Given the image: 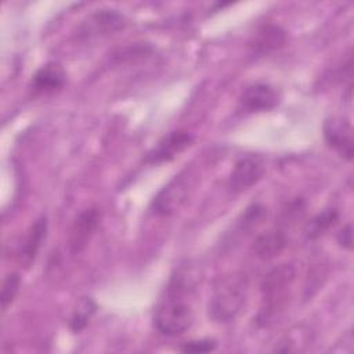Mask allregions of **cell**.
Masks as SVG:
<instances>
[{"label": "cell", "mask_w": 354, "mask_h": 354, "mask_svg": "<svg viewBox=\"0 0 354 354\" xmlns=\"http://www.w3.org/2000/svg\"><path fill=\"white\" fill-rule=\"evenodd\" d=\"M19 285H21V279H19L18 274H15V272L8 274L6 277V279L3 281V288H1V308H3V311H6L10 307V304L14 301L15 296L18 295Z\"/></svg>", "instance_id": "16"}, {"label": "cell", "mask_w": 354, "mask_h": 354, "mask_svg": "<svg viewBox=\"0 0 354 354\" xmlns=\"http://www.w3.org/2000/svg\"><path fill=\"white\" fill-rule=\"evenodd\" d=\"M191 187L192 176L188 169L174 176L153 198V213L158 216H171L177 213L188 199Z\"/></svg>", "instance_id": "3"}, {"label": "cell", "mask_w": 354, "mask_h": 354, "mask_svg": "<svg viewBox=\"0 0 354 354\" xmlns=\"http://www.w3.org/2000/svg\"><path fill=\"white\" fill-rule=\"evenodd\" d=\"M100 218L101 214L97 207H88L77 216L69 235V246L72 253H80L87 246L90 238L100 224Z\"/></svg>", "instance_id": "9"}, {"label": "cell", "mask_w": 354, "mask_h": 354, "mask_svg": "<svg viewBox=\"0 0 354 354\" xmlns=\"http://www.w3.org/2000/svg\"><path fill=\"white\" fill-rule=\"evenodd\" d=\"M337 241L339 243L346 248V249H351V243H353V232H351V225H346L337 235Z\"/></svg>", "instance_id": "18"}, {"label": "cell", "mask_w": 354, "mask_h": 354, "mask_svg": "<svg viewBox=\"0 0 354 354\" xmlns=\"http://www.w3.org/2000/svg\"><path fill=\"white\" fill-rule=\"evenodd\" d=\"M124 25V18L115 10H97L88 15L77 28V37L91 39L109 35Z\"/></svg>", "instance_id": "5"}, {"label": "cell", "mask_w": 354, "mask_h": 354, "mask_svg": "<svg viewBox=\"0 0 354 354\" xmlns=\"http://www.w3.org/2000/svg\"><path fill=\"white\" fill-rule=\"evenodd\" d=\"M217 343L210 339H201V340H191L184 343L180 347L183 353H210L216 348Z\"/></svg>", "instance_id": "17"}, {"label": "cell", "mask_w": 354, "mask_h": 354, "mask_svg": "<svg viewBox=\"0 0 354 354\" xmlns=\"http://www.w3.org/2000/svg\"><path fill=\"white\" fill-rule=\"evenodd\" d=\"M198 282L199 274L189 263L174 270L153 311V324L160 333L177 336L191 328Z\"/></svg>", "instance_id": "1"}, {"label": "cell", "mask_w": 354, "mask_h": 354, "mask_svg": "<svg viewBox=\"0 0 354 354\" xmlns=\"http://www.w3.org/2000/svg\"><path fill=\"white\" fill-rule=\"evenodd\" d=\"M285 245L286 239L281 231H268L256 238L253 243V252L260 259H271L279 254Z\"/></svg>", "instance_id": "12"}, {"label": "cell", "mask_w": 354, "mask_h": 354, "mask_svg": "<svg viewBox=\"0 0 354 354\" xmlns=\"http://www.w3.org/2000/svg\"><path fill=\"white\" fill-rule=\"evenodd\" d=\"M95 303L90 299V297H84L79 301L77 307L75 308L71 319H69V328L75 332V333H79L82 332L87 324L90 322L93 314L95 313Z\"/></svg>", "instance_id": "14"}, {"label": "cell", "mask_w": 354, "mask_h": 354, "mask_svg": "<svg viewBox=\"0 0 354 354\" xmlns=\"http://www.w3.org/2000/svg\"><path fill=\"white\" fill-rule=\"evenodd\" d=\"M66 83V73L57 62L43 65L32 77V88L37 94H51L61 90Z\"/></svg>", "instance_id": "10"}, {"label": "cell", "mask_w": 354, "mask_h": 354, "mask_svg": "<svg viewBox=\"0 0 354 354\" xmlns=\"http://www.w3.org/2000/svg\"><path fill=\"white\" fill-rule=\"evenodd\" d=\"M47 234V217L41 216L39 217L30 227L21 249H19V261L24 267H30L35 261L43 241L46 239Z\"/></svg>", "instance_id": "11"}, {"label": "cell", "mask_w": 354, "mask_h": 354, "mask_svg": "<svg viewBox=\"0 0 354 354\" xmlns=\"http://www.w3.org/2000/svg\"><path fill=\"white\" fill-rule=\"evenodd\" d=\"M339 214L335 209H328L318 216H315L308 227V238H317L322 235L325 231H328L337 220Z\"/></svg>", "instance_id": "15"}, {"label": "cell", "mask_w": 354, "mask_h": 354, "mask_svg": "<svg viewBox=\"0 0 354 354\" xmlns=\"http://www.w3.org/2000/svg\"><path fill=\"white\" fill-rule=\"evenodd\" d=\"M286 40V35L285 30H282L279 26L275 25H270L263 28L259 35L254 39V53L257 54H264V53H270L272 50L279 48L281 46H283Z\"/></svg>", "instance_id": "13"}, {"label": "cell", "mask_w": 354, "mask_h": 354, "mask_svg": "<svg viewBox=\"0 0 354 354\" xmlns=\"http://www.w3.org/2000/svg\"><path fill=\"white\" fill-rule=\"evenodd\" d=\"M264 171V163L259 156L248 155L241 158L231 171L228 187L232 192L246 191L261 180Z\"/></svg>", "instance_id": "4"}, {"label": "cell", "mask_w": 354, "mask_h": 354, "mask_svg": "<svg viewBox=\"0 0 354 354\" xmlns=\"http://www.w3.org/2000/svg\"><path fill=\"white\" fill-rule=\"evenodd\" d=\"M194 141V136L187 130H174L165 136L158 145L148 153L147 162L162 163L171 160L185 148H188Z\"/></svg>", "instance_id": "6"}, {"label": "cell", "mask_w": 354, "mask_h": 354, "mask_svg": "<svg viewBox=\"0 0 354 354\" xmlns=\"http://www.w3.org/2000/svg\"><path fill=\"white\" fill-rule=\"evenodd\" d=\"M248 299V279L243 274L234 272L218 278L214 283L209 304V314L217 322L234 321Z\"/></svg>", "instance_id": "2"}, {"label": "cell", "mask_w": 354, "mask_h": 354, "mask_svg": "<svg viewBox=\"0 0 354 354\" xmlns=\"http://www.w3.org/2000/svg\"><path fill=\"white\" fill-rule=\"evenodd\" d=\"M324 136L329 147L347 160L353 159V130L348 122L340 118H330L324 124Z\"/></svg>", "instance_id": "7"}, {"label": "cell", "mask_w": 354, "mask_h": 354, "mask_svg": "<svg viewBox=\"0 0 354 354\" xmlns=\"http://www.w3.org/2000/svg\"><path fill=\"white\" fill-rule=\"evenodd\" d=\"M279 102L278 91L267 83H254L246 87L241 95V105L248 112L274 109Z\"/></svg>", "instance_id": "8"}]
</instances>
